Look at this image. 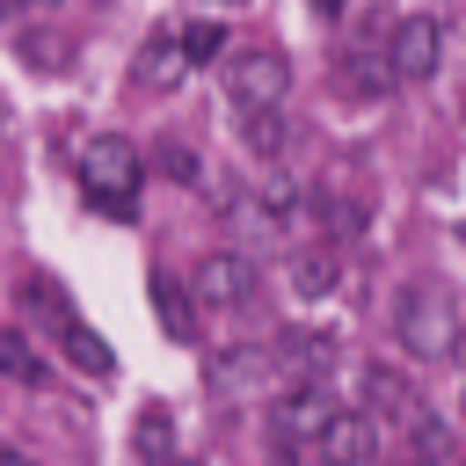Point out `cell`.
I'll return each instance as SVG.
<instances>
[{"mask_svg":"<svg viewBox=\"0 0 466 466\" xmlns=\"http://www.w3.org/2000/svg\"><path fill=\"white\" fill-rule=\"evenodd\" d=\"M131 451H138L146 466H167V459H175V408H138V422H131Z\"/></svg>","mask_w":466,"mask_h":466,"instance_id":"obj_13","label":"cell"},{"mask_svg":"<svg viewBox=\"0 0 466 466\" xmlns=\"http://www.w3.org/2000/svg\"><path fill=\"white\" fill-rule=\"evenodd\" d=\"M400 342L422 364H451V350H459V306H451L444 284H415L400 299Z\"/></svg>","mask_w":466,"mask_h":466,"instance_id":"obj_2","label":"cell"},{"mask_svg":"<svg viewBox=\"0 0 466 466\" xmlns=\"http://www.w3.org/2000/svg\"><path fill=\"white\" fill-rule=\"evenodd\" d=\"M277 357H284L291 371H306V379H320V371L335 364V335H320V328H313V335H284V342H277Z\"/></svg>","mask_w":466,"mask_h":466,"instance_id":"obj_17","label":"cell"},{"mask_svg":"<svg viewBox=\"0 0 466 466\" xmlns=\"http://www.w3.org/2000/svg\"><path fill=\"white\" fill-rule=\"evenodd\" d=\"M342 87H350V95H393V66H386L379 51H350V58H342Z\"/></svg>","mask_w":466,"mask_h":466,"instance_id":"obj_18","label":"cell"},{"mask_svg":"<svg viewBox=\"0 0 466 466\" xmlns=\"http://www.w3.org/2000/svg\"><path fill=\"white\" fill-rule=\"evenodd\" d=\"M131 80H138L146 95H175V87L189 80V58H182L175 29H153V36L138 44V66H131Z\"/></svg>","mask_w":466,"mask_h":466,"instance_id":"obj_7","label":"cell"},{"mask_svg":"<svg viewBox=\"0 0 466 466\" xmlns=\"http://www.w3.org/2000/svg\"><path fill=\"white\" fill-rule=\"evenodd\" d=\"M167 466H197V459H167Z\"/></svg>","mask_w":466,"mask_h":466,"instance_id":"obj_25","label":"cell"},{"mask_svg":"<svg viewBox=\"0 0 466 466\" xmlns=\"http://www.w3.org/2000/svg\"><path fill=\"white\" fill-rule=\"evenodd\" d=\"M22 58H29L36 73H58V66H66V36H44V29H22Z\"/></svg>","mask_w":466,"mask_h":466,"instance_id":"obj_21","label":"cell"},{"mask_svg":"<svg viewBox=\"0 0 466 466\" xmlns=\"http://www.w3.org/2000/svg\"><path fill=\"white\" fill-rule=\"evenodd\" d=\"M138 182H146V160H138L131 138H87L80 146V189H87L95 211H131Z\"/></svg>","mask_w":466,"mask_h":466,"instance_id":"obj_1","label":"cell"},{"mask_svg":"<svg viewBox=\"0 0 466 466\" xmlns=\"http://www.w3.org/2000/svg\"><path fill=\"white\" fill-rule=\"evenodd\" d=\"M153 320H160L175 342H197V299H189V284H175L167 269H153Z\"/></svg>","mask_w":466,"mask_h":466,"instance_id":"obj_11","label":"cell"},{"mask_svg":"<svg viewBox=\"0 0 466 466\" xmlns=\"http://www.w3.org/2000/svg\"><path fill=\"white\" fill-rule=\"evenodd\" d=\"M189 299H197V306H248V299H255V262L233 255V248H211V255L189 269Z\"/></svg>","mask_w":466,"mask_h":466,"instance_id":"obj_4","label":"cell"},{"mask_svg":"<svg viewBox=\"0 0 466 466\" xmlns=\"http://www.w3.org/2000/svg\"><path fill=\"white\" fill-rule=\"evenodd\" d=\"M291 291L299 299H328L335 291V255L328 248H299L291 255Z\"/></svg>","mask_w":466,"mask_h":466,"instance_id":"obj_16","label":"cell"},{"mask_svg":"<svg viewBox=\"0 0 466 466\" xmlns=\"http://www.w3.org/2000/svg\"><path fill=\"white\" fill-rule=\"evenodd\" d=\"M0 466H36V459H22V451H0Z\"/></svg>","mask_w":466,"mask_h":466,"instance_id":"obj_24","label":"cell"},{"mask_svg":"<svg viewBox=\"0 0 466 466\" xmlns=\"http://www.w3.org/2000/svg\"><path fill=\"white\" fill-rule=\"evenodd\" d=\"M335 408H342L335 386H328V379H306V386H291V393L277 400V430H284L291 444H299V437H320V422H328Z\"/></svg>","mask_w":466,"mask_h":466,"instance_id":"obj_8","label":"cell"},{"mask_svg":"<svg viewBox=\"0 0 466 466\" xmlns=\"http://www.w3.org/2000/svg\"><path fill=\"white\" fill-rule=\"evenodd\" d=\"M153 167H160V175H175L182 189H197V182H204V160H197V146H189V138H160V146H153Z\"/></svg>","mask_w":466,"mask_h":466,"instance_id":"obj_19","label":"cell"},{"mask_svg":"<svg viewBox=\"0 0 466 466\" xmlns=\"http://www.w3.org/2000/svg\"><path fill=\"white\" fill-rule=\"evenodd\" d=\"M313 15H342V0H313Z\"/></svg>","mask_w":466,"mask_h":466,"instance_id":"obj_23","label":"cell"},{"mask_svg":"<svg viewBox=\"0 0 466 466\" xmlns=\"http://www.w3.org/2000/svg\"><path fill=\"white\" fill-rule=\"evenodd\" d=\"M226 95H233L240 109H277V102L291 95V58H277L269 44L233 51V58H226Z\"/></svg>","mask_w":466,"mask_h":466,"instance_id":"obj_3","label":"cell"},{"mask_svg":"<svg viewBox=\"0 0 466 466\" xmlns=\"http://www.w3.org/2000/svg\"><path fill=\"white\" fill-rule=\"evenodd\" d=\"M313 451H320V466H371V459H379V422H371V415L335 408V415L320 422Z\"/></svg>","mask_w":466,"mask_h":466,"instance_id":"obj_6","label":"cell"},{"mask_svg":"<svg viewBox=\"0 0 466 466\" xmlns=\"http://www.w3.org/2000/svg\"><path fill=\"white\" fill-rule=\"evenodd\" d=\"M0 379H7V386H29V393H36V386H51V364H44L36 350H29V335L0 328Z\"/></svg>","mask_w":466,"mask_h":466,"instance_id":"obj_14","label":"cell"},{"mask_svg":"<svg viewBox=\"0 0 466 466\" xmlns=\"http://www.w3.org/2000/svg\"><path fill=\"white\" fill-rule=\"evenodd\" d=\"M437 58H444V29H437V15H408V22L393 29V44H386L393 80H430Z\"/></svg>","mask_w":466,"mask_h":466,"instance_id":"obj_5","label":"cell"},{"mask_svg":"<svg viewBox=\"0 0 466 466\" xmlns=\"http://www.w3.org/2000/svg\"><path fill=\"white\" fill-rule=\"evenodd\" d=\"M58 342H66V364H73V371H87V379H109V371H116V350H109L80 313L58 320Z\"/></svg>","mask_w":466,"mask_h":466,"instance_id":"obj_9","label":"cell"},{"mask_svg":"<svg viewBox=\"0 0 466 466\" xmlns=\"http://www.w3.org/2000/svg\"><path fill=\"white\" fill-rule=\"evenodd\" d=\"M233 7H240V0H233Z\"/></svg>","mask_w":466,"mask_h":466,"instance_id":"obj_26","label":"cell"},{"mask_svg":"<svg viewBox=\"0 0 466 466\" xmlns=\"http://www.w3.org/2000/svg\"><path fill=\"white\" fill-rule=\"evenodd\" d=\"M36 7H58V0H0V15H36Z\"/></svg>","mask_w":466,"mask_h":466,"instance_id":"obj_22","label":"cell"},{"mask_svg":"<svg viewBox=\"0 0 466 466\" xmlns=\"http://www.w3.org/2000/svg\"><path fill=\"white\" fill-rule=\"evenodd\" d=\"M299 211H306V189H299L291 175H269V182L255 189V218H262V233H291Z\"/></svg>","mask_w":466,"mask_h":466,"instance_id":"obj_12","label":"cell"},{"mask_svg":"<svg viewBox=\"0 0 466 466\" xmlns=\"http://www.w3.org/2000/svg\"><path fill=\"white\" fill-rule=\"evenodd\" d=\"M357 386H364V408H371V415H408V408H415L408 379H400V371H386V364H364V379H357Z\"/></svg>","mask_w":466,"mask_h":466,"instance_id":"obj_15","label":"cell"},{"mask_svg":"<svg viewBox=\"0 0 466 466\" xmlns=\"http://www.w3.org/2000/svg\"><path fill=\"white\" fill-rule=\"evenodd\" d=\"M175 44H182V58H189V66L226 58V29H218V22H189V29H175Z\"/></svg>","mask_w":466,"mask_h":466,"instance_id":"obj_20","label":"cell"},{"mask_svg":"<svg viewBox=\"0 0 466 466\" xmlns=\"http://www.w3.org/2000/svg\"><path fill=\"white\" fill-rule=\"evenodd\" d=\"M240 146H248L255 160H284V153H291V116H284V102H277V109H240Z\"/></svg>","mask_w":466,"mask_h":466,"instance_id":"obj_10","label":"cell"}]
</instances>
